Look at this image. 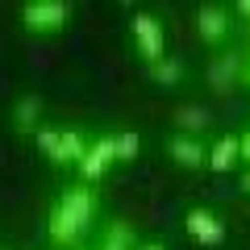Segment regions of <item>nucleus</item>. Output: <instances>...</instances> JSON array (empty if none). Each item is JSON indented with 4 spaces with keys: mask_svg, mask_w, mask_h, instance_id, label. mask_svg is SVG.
<instances>
[{
    "mask_svg": "<svg viewBox=\"0 0 250 250\" xmlns=\"http://www.w3.org/2000/svg\"><path fill=\"white\" fill-rule=\"evenodd\" d=\"M138 250H167L163 242H138Z\"/></svg>",
    "mask_w": 250,
    "mask_h": 250,
    "instance_id": "obj_18",
    "label": "nucleus"
},
{
    "mask_svg": "<svg viewBox=\"0 0 250 250\" xmlns=\"http://www.w3.org/2000/svg\"><path fill=\"white\" fill-rule=\"evenodd\" d=\"M163 150H167V159L175 163V167L200 171V167H208V150H213V146H205L200 138H188V134H171L167 142H163Z\"/></svg>",
    "mask_w": 250,
    "mask_h": 250,
    "instance_id": "obj_5",
    "label": "nucleus"
},
{
    "mask_svg": "<svg viewBox=\"0 0 250 250\" xmlns=\"http://www.w3.org/2000/svg\"><path fill=\"white\" fill-rule=\"evenodd\" d=\"M117 163H121V159H117V134L92 138V146H88V154H83V163L75 167V171H80V184H96V179H104Z\"/></svg>",
    "mask_w": 250,
    "mask_h": 250,
    "instance_id": "obj_4",
    "label": "nucleus"
},
{
    "mask_svg": "<svg viewBox=\"0 0 250 250\" xmlns=\"http://www.w3.org/2000/svg\"><path fill=\"white\" fill-rule=\"evenodd\" d=\"M138 150H142V138H138L134 129H125V134H117V159H121V163L138 159Z\"/></svg>",
    "mask_w": 250,
    "mask_h": 250,
    "instance_id": "obj_15",
    "label": "nucleus"
},
{
    "mask_svg": "<svg viewBox=\"0 0 250 250\" xmlns=\"http://www.w3.org/2000/svg\"><path fill=\"white\" fill-rule=\"evenodd\" d=\"M150 71V80L154 83H163V88H175V83H184V75H188V67H184V59H163V62H154V67H146Z\"/></svg>",
    "mask_w": 250,
    "mask_h": 250,
    "instance_id": "obj_14",
    "label": "nucleus"
},
{
    "mask_svg": "<svg viewBox=\"0 0 250 250\" xmlns=\"http://www.w3.org/2000/svg\"><path fill=\"white\" fill-rule=\"evenodd\" d=\"M100 250H138L134 225L129 221H108L104 229H100Z\"/></svg>",
    "mask_w": 250,
    "mask_h": 250,
    "instance_id": "obj_13",
    "label": "nucleus"
},
{
    "mask_svg": "<svg viewBox=\"0 0 250 250\" xmlns=\"http://www.w3.org/2000/svg\"><path fill=\"white\" fill-rule=\"evenodd\" d=\"M242 71H246V62H238L233 54H217V59L208 62L205 80H208V88H213V92H233V83L242 80Z\"/></svg>",
    "mask_w": 250,
    "mask_h": 250,
    "instance_id": "obj_8",
    "label": "nucleus"
},
{
    "mask_svg": "<svg viewBox=\"0 0 250 250\" xmlns=\"http://www.w3.org/2000/svg\"><path fill=\"white\" fill-rule=\"evenodd\" d=\"M88 138L80 134V129H62V138H59V154H54V167H80L83 163V154H88Z\"/></svg>",
    "mask_w": 250,
    "mask_h": 250,
    "instance_id": "obj_10",
    "label": "nucleus"
},
{
    "mask_svg": "<svg viewBox=\"0 0 250 250\" xmlns=\"http://www.w3.org/2000/svg\"><path fill=\"white\" fill-rule=\"evenodd\" d=\"M238 159H242V142L233 134H225V138H217L213 150H208V171L225 175V171H233V163H238Z\"/></svg>",
    "mask_w": 250,
    "mask_h": 250,
    "instance_id": "obj_11",
    "label": "nucleus"
},
{
    "mask_svg": "<svg viewBox=\"0 0 250 250\" xmlns=\"http://www.w3.org/2000/svg\"><path fill=\"white\" fill-rule=\"evenodd\" d=\"M238 142H242V159L250 163V129H246V134H238Z\"/></svg>",
    "mask_w": 250,
    "mask_h": 250,
    "instance_id": "obj_17",
    "label": "nucleus"
},
{
    "mask_svg": "<svg viewBox=\"0 0 250 250\" xmlns=\"http://www.w3.org/2000/svg\"><path fill=\"white\" fill-rule=\"evenodd\" d=\"M100 213V196L92 192L88 184H67L62 188V196L54 200L50 217H46V233H50L54 246H80L83 233L92 229Z\"/></svg>",
    "mask_w": 250,
    "mask_h": 250,
    "instance_id": "obj_1",
    "label": "nucleus"
},
{
    "mask_svg": "<svg viewBox=\"0 0 250 250\" xmlns=\"http://www.w3.org/2000/svg\"><path fill=\"white\" fill-rule=\"evenodd\" d=\"M196 38L205 46H225V38H229V9L225 4H200L196 9Z\"/></svg>",
    "mask_w": 250,
    "mask_h": 250,
    "instance_id": "obj_6",
    "label": "nucleus"
},
{
    "mask_svg": "<svg viewBox=\"0 0 250 250\" xmlns=\"http://www.w3.org/2000/svg\"><path fill=\"white\" fill-rule=\"evenodd\" d=\"M242 80H246V83H250V59H246V71H242Z\"/></svg>",
    "mask_w": 250,
    "mask_h": 250,
    "instance_id": "obj_19",
    "label": "nucleus"
},
{
    "mask_svg": "<svg viewBox=\"0 0 250 250\" xmlns=\"http://www.w3.org/2000/svg\"><path fill=\"white\" fill-rule=\"evenodd\" d=\"M246 192H250V171H246Z\"/></svg>",
    "mask_w": 250,
    "mask_h": 250,
    "instance_id": "obj_20",
    "label": "nucleus"
},
{
    "mask_svg": "<svg viewBox=\"0 0 250 250\" xmlns=\"http://www.w3.org/2000/svg\"><path fill=\"white\" fill-rule=\"evenodd\" d=\"M184 229L192 242H200V246H221L225 242V221L217 213H208V208H192V213L184 217Z\"/></svg>",
    "mask_w": 250,
    "mask_h": 250,
    "instance_id": "obj_7",
    "label": "nucleus"
},
{
    "mask_svg": "<svg viewBox=\"0 0 250 250\" xmlns=\"http://www.w3.org/2000/svg\"><path fill=\"white\" fill-rule=\"evenodd\" d=\"M59 138H62V129H38V134H34L38 150H42L50 163H54V154H59Z\"/></svg>",
    "mask_w": 250,
    "mask_h": 250,
    "instance_id": "obj_16",
    "label": "nucleus"
},
{
    "mask_svg": "<svg viewBox=\"0 0 250 250\" xmlns=\"http://www.w3.org/2000/svg\"><path fill=\"white\" fill-rule=\"evenodd\" d=\"M38 117H42V100L38 96H21L17 104H13V129L17 134H38Z\"/></svg>",
    "mask_w": 250,
    "mask_h": 250,
    "instance_id": "obj_12",
    "label": "nucleus"
},
{
    "mask_svg": "<svg viewBox=\"0 0 250 250\" xmlns=\"http://www.w3.org/2000/svg\"><path fill=\"white\" fill-rule=\"evenodd\" d=\"M171 125H175V134L200 138L208 129V108L205 104H179L175 113H171Z\"/></svg>",
    "mask_w": 250,
    "mask_h": 250,
    "instance_id": "obj_9",
    "label": "nucleus"
},
{
    "mask_svg": "<svg viewBox=\"0 0 250 250\" xmlns=\"http://www.w3.org/2000/svg\"><path fill=\"white\" fill-rule=\"evenodd\" d=\"M129 34H134V46L146 59V67H154V62L167 59V29H163V21L154 17V13H134Z\"/></svg>",
    "mask_w": 250,
    "mask_h": 250,
    "instance_id": "obj_3",
    "label": "nucleus"
},
{
    "mask_svg": "<svg viewBox=\"0 0 250 250\" xmlns=\"http://www.w3.org/2000/svg\"><path fill=\"white\" fill-rule=\"evenodd\" d=\"M67 21H71V4H62V0H29L25 9H21V25L34 38L62 34Z\"/></svg>",
    "mask_w": 250,
    "mask_h": 250,
    "instance_id": "obj_2",
    "label": "nucleus"
}]
</instances>
